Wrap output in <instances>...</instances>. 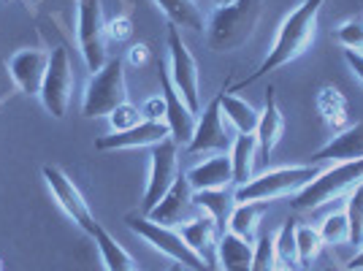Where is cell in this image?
I'll return each mask as SVG.
<instances>
[{"label": "cell", "mask_w": 363, "mask_h": 271, "mask_svg": "<svg viewBox=\"0 0 363 271\" xmlns=\"http://www.w3.org/2000/svg\"><path fill=\"white\" fill-rule=\"evenodd\" d=\"M325 6V0H301V6H296L279 25L277 38H274L269 55L263 57V62L257 65V71L252 76H247L244 82L236 84V90H242L247 84H252L257 79H263L266 74H272L277 68L288 65V62L298 60L303 52L312 46L315 41V33H318V16ZM228 90V92H236Z\"/></svg>", "instance_id": "obj_1"}, {"label": "cell", "mask_w": 363, "mask_h": 271, "mask_svg": "<svg viewBox=\"0 0 363 271\" xmlns=\"http://www.w3.org/2000/svg\"><path fill=\"white\" fill-rule=\"evenodd\" d=\"M260 14H263V0H233V3L217 6L212 16L206 19L209 49L217 55L242 49L252 38Z\"/></svg>", "instance_id": "obj_2"}, {"label": "cell", "mask_w": 363, "mask_h": 271, "mask_svg": "<svg viewBox=\"0 0 363 271\" xmlns=\"http://www.w3.org/2000/svg\"><path fill=\"white\" fill-rule=\"evenodd\" d=\"M361 182H363V157L361 160H352V163H333L331 168H323L309 184H303L301 190L293 196L290 206L296 211H315L320 206L336 201L339 196L350 193Z\"/></svg>", "instance_id": "obj_3"}, {"label": "cell", "mask_w": 363, "mask_h": 271, "mask_svg": "<svg viewBox=\"0 0 363 271\" xmlns=\"http://www.w3.org/2000/svg\"><path fill=\"white\" fill-rule=\"evenodd\" d=\"M323 168L318 163L312 166H285V168H272L260 177H252L247 184H239L233 190L236 204H269L277 198L296 196L303 184L318 177Z\"/></svg>", "instance_id": "obj_4"}, {"label": "cell", "mask_w": 363, "mask_h": 271, "mask_svg": "<svg viewBox=\"0 0 363 271\" xmlns=\"http://www.w3.org/2000/svg\"><path fill=\"white\" fill-rule=\"evenodd\" d=\"M125 226L130 228V233H136L138 239H144L147 244H152L160 255L171 258L174 263H179L184 269L212 271V266H206V260L198 255L187 241L182 239L179 228L152 223L147 214H128V217H125Z\"/></svg>", "instance_id": "obj_5"}, {"label": "cell", "mask_w": 363, "mask_h": 271, "mask_svg": "<svg viewBox=\"0 0 363 271\" xmlns=\"http://www.w3.org/2000/svg\"><path fill=\"white\" fill-rule=\"evenodd\" d=\"M128 101V87H125V65L120 57L106 60V65L90 76L84 98H82V114L87 120L108 117L120 104Z\"/></svg>", "instance_id": "obj_6"}, {"label": "cell", "mask_w": 363, "mask_h": 271, "mask_svg": "<svg viewBox=\"0 0 363 271\" xmlns=\"http://www.w3.org/2000/svg\"><path fill=\"white\" fill-rule=\"evenodd\" d=\"M76 38L87 71L98 74L106 65V19L101 0H79L76 6Z\"/></svg>", "instance_id": "obj_7"}, {"label": "cell", "mask_w": 363, "mask_h": 271, "mask_svg": "<svg viewBox=\"0 0 363 271\" xmlns=\"http://www.w3.org/2000/svg\"><path fill=\"white\" fill-rule=\"evenodd\" d=\"M168 76L174 82L177 92L187 109L193 114H201V74H198V62L187 44L182 41L179 28H168Z\"/></svg>", "instance_id": "obj_8"}, {"label": "cell", "mask_w": 363, "mask_h": 271, "mask_svg": "<svg viewBox=\"0 0 363 271\" xmlns=\"http://www.w3.org/2000/svg\"><path fill=\"white\" fill-rule=\"evenodd\" d=\"M71 92H74V71H71V57L65 46H55L49 52V65H46L44 82H41V104L55 117L62 120L68 104H71Z\"/></svg>", "instance_id": "obj_9"}, {"label": "cell", "mask_w": 363, "mask_h": 271, "mask_svg": "<svg viewBox=\"0 0 363 271\" xmlns=\"http://www.w3.org/2000/svg\"><path fill=\"white\" fill-rule=\"evenodd\" d=\"M150 150V179H147V190L141 201L144 214H150L160 204V198L166 196L168 187L179 177V144L174 138H166Z\"/></svg>", "instance_id": "obj_10"}, {"label": "cell", "mask_w": 363, "mask_h": 271, "mask_svg": "<svg viewBox=\"0 0 363 271\" xmlns=\"http://www.w3.org/2000/svg\"><path fill=\"white\" fill-rule=\"evenodd\" d=\"M41 174H44V179H46V184H49V190H52L55 201L60 204V209L65 211V214H68L84 233H90L92 236L95 228H98V223H95L90 206H87L84 196L79 193V187L74 184V179L57 166H44L41 168Z\"/></svg>", "instance_id": "obj_11"}, {"label": "cell", "mask_w": 363, "mask_h": 271, "mask_svg": "<svg viewBox=\"0 0 363 271\" xmlns=\"http://www.w3.org/2000/svg\"><path fill=\"white\" fill-rule=\"evenodd\" d=\"M233 144V136L228 133L225 117H223V109H220V98H214L212 104L201 111V117L196 122V133L187 144V152L201 155V152H230Z\"/></svg>", "instance_id": "obj_12"}, {"label": "cell", "mask_w": 363, "mask_h": 271, "mask_svg": "<svg viewBox=\"0 0 363 271\" xmlns=\"http://www.w3.org/2000/svg\"><path fill=\"white\" fill-rule=\"evenodd\" d=\"M193 187L184 174H179L174 184L168 187V193L160 198V204L147 214L152 223H160V226H171V228H179L182 223L193 220V211L198 209L196 201H193Z\"/></svg>", "instance_id": "obj_13"}, {"label": "cell", "mask_w": 363, "mask_h": 271, "mask_svg": "<svg viewBox=\"0 0 363 271\" xmlns=\"http://www.w3.org/2000/svg\"><path fill=\"white\" fill-rule=\"evenodd\" d=\"M160 95H163V101H166V125H168V131H171V138H174L179 147H187L193 133H196L198 117L187 109V104L182 101V95L177 92V87H174L171 76H168V71H163V68H160Z\"/></svg>", "instance_id": "obj_14"}, {"label": "cell", "mask_w": 363, "mask_h": 271, "mask_svg": "<svg viewBox=\"0 0 363 271\" xmlns=\"http://www.w3.org/2000/svg\"><path fill=\"white\" fill-rule=\"evenodd\" d=\"M171 138L166 122H150L144 120L141 125L130 128V131H120V133L101 136L95 141V150L101 152H114V150H138V147H155L160 141Z\"/></svg>", "instance_id": "obj_15"}, {"label": "cell", "mask_w": 363, "mask_h": 271, "mask_svg": "<svg viewBox=\"0 0 363 271\" xmlns=\"http://www.w3.org/2000/svg\"><path fill=\"white\" fill-rule=\"evenodd\" d=\"M46 65H49V52H44V49H22L9 60V74H11L16 87H19V92L38 95Z\"/></svg>", "instance_id": "obj_16"}, {"label": "cell", "mask_w": 363, "mask_h": 271, "mask_svg": "<svg viewBox=\"0 0 363 271\" xmlns=\"http://www.w3.org/2000/svg\"><path fill=\"white\" fill-rule=\"evenodd\" d=\"M184 177H187L193 190H223L228 184H233L230 155L228 152H217L212 157H206V160H201V163L187 168Z\"/></svg>", "instance_id": "obj_17"}, {"label": "cell", "mask_w": 363, "mask_h": 271, "mask_svg": "<svg viewBox=\"0 0 363 271\" xmlns=\"http://www.w3.org/2000/svg\"><path fill=\"white\" fill-rule=\"evenodd\" d=\"M363 157V122H355V125H347L345 131L333 136L325 147H320L312 160L315 163H352V160H361Z\"/></svg>", "instance_id": "obj_18"}, {"label": "cell", "mask_w": 363, "mask_h": 271, "mask_svg": "<svg viewBox=\"0 0 363 271\" xmlns=\"http://www.w3.org/2000/svg\"><path fill=\"white\" fill-rule=\"evenodd\" d=\"M282 133H285V117L279 111V104H277V90L269 87L266 90V98H263V111H260V120H257V147L263 155H272L277 150V144L282 141Z\"/></svg>", "instance_id": "obj_19"}, {"label": "cell", "mask_w": 363, "mask_h": 271, "mask_svg": "<svg viewBox=\"0 0 363 271\" xmlns=\"http://www.w3.org/2000/svg\"><path fill=\"white\" fill-rule=\"evenodd\" d=\"M182 239L187 241L198 255L206 260V266H214V258H217V241H220V228L214 226L206 214H198L193 220L182 223L179 226Z\"/></svg>", "instance_id": "obj_20"}, {"label": "cell", "mask_w": 363, "mask_h": 271, "mask_svg": "<svg viewBox=\"0 0 363 271\" xmlns=\"http://www.w3.org/2000/svg\"><path fill=\"white\" fill-rule=\"evenodd\" d=\"M257 136L255 133H239L230 144V168H233V184H247L255 177V163H257Z\"/></svg>", "instance_id": "obj_21"}, {"label": "cell", "mask_w": 363, "mask_h": 271, "mask_svg": "<svg viewBox=\"0 0 363 271\" xmlns=\"http://www.w3.org/2000/svg\"><path fill=\"white\" fill-rule=\"evenodd\" d=\"M193 201H196L198 211L206 214L214 226L220 228V233H225L228 220H230V214L236 209L233 193H230L228 187H223V190H196V193H193Z\"/></svg>", "instance_id": "obj_22"}, {"label": "cell", "mask_w": 363, "mask_h": 271, "mask_svg": "<svg viewBox=\"0 0 363 271\" xmlns=\"http://www.w3.org/2000/svg\"><path fill=\"white\" fill-rule=\"evenodd\" d=\"M252 250H255V244L225 231V233H220V241H217V263L223 271H250Z\"/></svg>", "instance_id": "obj_23"}, {"label": "cell", "mask_w": 363, "mask_h": 271, "mask_svg": "<svg viewBox=\"0 0 363 271\" xmlns=\"http://www.w3.org/2000/svg\"><path fill=\"white\" fill-rule=\"evenodd\" d=\"M318 111L323 122L331 128L333 133H339V131H345L350 125V104L347 98H345V92L336 90L333 84H325V87H320L318 92Z\"/></svg>", "instance_id": "obj_24"}, {"label": "cell", "mask_w": 363, "mask_h": 271, "mask_svg": "<svg viewBox=\"0 0 363 271\" xmlns=\"http://www.w3.org/2000/svg\"><path fill=\"white\" fill-rule=\"evenodd\" d=\"M220 109H223V117H225L236 133H255L257 131V120H260V111H257L252 104L242 101L239 95L223 90L220 95Z\"/></svg>", "instance_id": "obj_25"}, {"label": "cell", "mask_w": 363, "mask_h": 271, "mask_svg": "<svg viewBox=\"0 0 363 271\" xmlns=\"http://www.w3.org/2000/svg\"><path fill=\"white\" fill-rule=\"evenodd\" d=\"M152 3L166 14V19L174 28H184V31L193 33H201L206 28L196 0H152Z\"/></svg>", "instance_id": "obj_26"}, {"label": "cell", "mask_w": 363, "mask_h": 271, "mask_svg": "<svg viewBox=\"0 0 363 271\" xmlns=\"http://www.w3.org/2000/svg\"><path fill=\"white\" fill-rule=\"evenodd\" d=\"M92 239H95V244H98V253H101V258H104L106 271H138L136 260L130 258V253H128V250H125L120 241L114 239L101 223H98V228H95Z\"/></svg>", "instance_id": "obj_27"}, {"label": "cell", "mask_w": 363, "mask_h": 271, "mask_svg": "<svg viewBox=\"0 0 363 271\" xmlns=\"http://www.w3.org/2000/svg\"><path fill=\"white\" fill-rule=\"evenodd\" d=\"M269 209V204H236V209L228 220V231L236 233L239 239L255 244V233H257V223L263 217V211Z\"/></svg>", "instance_id": "obj_28"}, {"label": "cell", "mask_w": 363, "mask_h": 271, "mask_svg": "<svg viewBox=\"0 0 363 271\" xmlns=\"http://www.w3.org/2000/svg\"><path fill=\"white\" fill-rule=\"evenodd\" d=\"M296 247H298V266L306 269V266H312L318 260L325 244H323V236H320V231L315 226L296 223Z\"/></svg>", "instance_id": "obj_29"}, {"label": "cell", "mask_w": 363, "mask_h": 271, "mask_svg": "<svg viewBox=\"0 0 363 271\" xmlns=\"http://www.w3.org/2000/svg\"><path fill=\"white\" fill-rule=\"evenodd\" d=\"M345 214H347V226H350V244L358 253L363 247V182L347 193Z\"/></svg>", "instance_id": "obj_30"}, {"label": "cell", "mask_w": 363, "mask_h": 271, "mask_svg": "<svg viewBox=\"0 0 363 271\" xmlns=\"http://www.w3.org/2000/svg\"><path fill=\"white\" fill-rule=\"evenodd\" d=\"M274 250H277V260L285 266H298V247H296V220H285L279 233L274 236Z\"/></svg>", "instance_id": "obj_31"}, {"label": "cell", "mask_w": 363, "mask_h": 271, "mask_svg": "<svg viewBox=\"0 0 363 271\" xmlns=\"http://www.w3.org/2000/svg\"><path fill=\"white\" fill-rule=\"evenodd\" d=\"M318 231H320V236H323V244H328V247L347 244L350 241L347 214H345V211H333V214H328V217L320 223Z\"/></svg>", "instance_id": "obj_32"}, {"label": "cell", "mask_w": 363, "mask_h": 271, "mask_svg": "<svg viewBox=\"0 0 363 271\" xmlns=\"http://www.w3.org/2000/svg\"><path fill=\"white\" fill-rule=\"evenodd\" d=\"M336 41L345 46L347 52L363 55V19L361 16H355V19H345V22L336 28Z\"/></svg>", "instance_id": "obj_33"}, {"label": "cell", "mask_w": 363, "mask_h": 271, "mask_svg": "<svg viewBox=\"0 0 363 271\" xmlns=\"http://www.w3.org/2000/svg\"><path fill=\"white\" fill-rule=\"evenodd\" d=\"M144 117H141V109L133 104H120L111 114H108V125H111V133H120V131H130V128H136L141 125Z\"/></svg>", "instance_id": "obj_34"}, {"label": "cell", "mask_w": 363, "mask_h": 271, "mask_svg": "<svg viewBox=\"0 0 363 271\" xmlns=\"http://www.w3.org/2000/svg\"><path fill=\"white\" fill-rule=\"evenodd\" d=\"M277 250H274V236H260L252 250V266L250 271H274L277 269Z\"/></svg>", "instance_id": "obj_35"}, {"label": "cell", "mask_w": 363, "mask_h": 271, "mask_svg": "<svg viewBox=\"0 0 363 271\" xmlns=\"http://www.w3.org/2000/svg\"><path fill=\"white\" fill-rule=\"evenodd\" d=\"M106 35L111 38V41H117V44L128 41V38L133 35V22H130V16L120 14V16H114V19H108Z\"/></svg>", "instance_id": "obj_36"}, {"label": "cell", "mask_w": 363, "mask_h": 271, "mask_svg": "<svg viewBox=\"0 0 363 271\" xmlns=\"http://www.w3.org/2000/svg\"><path fill=\"white\" fill-rule=\"evenodd\" d=\"M141 117L150 122H166V101L163 95H155L147 104L141 106Z\"/></svg>", "instance_id": "obj_37"}, {"label": "cell", "mask_w": 363, "mask_h": 271, "mask_svg": "<svg viewBox=\"0 0 363 271\" xmlns=\"http://www.w3.org/2000/svg\"><path fill=\"white\" fill-rule=\"evenodd\" d=\"M345 62L350 65V71L363 82V55H355V52H347V49H345Z\"/></svg>", "instance_id": "obj_38"}, {"label": "cell", "mask_w": 363, "mask_h": 271, "mask_svg": "<svg viewBox=\"0 0 363 271\" xmlns=\"http://www.w3.org/2000/svg\"><path fill=\"white\" fill-rule=\"evenodd\" d=\"M128 57H130L133 65H147V62H150V49H147L144 44L130 46V55H128Z\"/></svg>", "instance_id": "obj_39"}, {"label": "cell", "mask_w": 363, "mask_h": 271, "mask_svg": "<svg viewBox=\"0 0 363 271\" xmlns=\"http://www.w3.org/2000/svg\"><path fill=\"white\" fill-rule=\"evenodd\" d=\"M345 266H347V271H363V247L355 253V255L350 258Z\"/></svg>", "instance_id": "obj_40"}, {"label": "cell", "mask_w": 363, "mask_h": 271, "mask_svg": "<svg viewBox=\"0 0 363 271\" xmlns=\"http://www.w3.org/2000/svg\"><path fill=\"white\" fill-rule=\"evenodd\" d=\"M168 271H184V266H179V263H174V266H168Z\"/></svg>", "instance_id": "obj_41"}, {"label": "cell", "mask_w": 363, "mask_h": 271, "mask_svg": "<svg viewBox=\"0 0 363 271\" xmlns=\"http://www.w3.org/2000/svg\"><path fill=\"white\" fill-rule=\"evenodd\" d=\"M274 271H296V269H290V266H282V269H279V266H277Z\"/></svg>", "instance_id": "obj_42"}, {"label": "cell", "mask_w": 363, "mask_h": 271, "mask_svg": "<svg viewBox=\"0 0 363 271\" xmlns=\"http://www.w3.org/2000/svg\"><path fill=\"white\" fill-rule=\"evenodd\" d=\"M214 3H217V6H223V3H233V0H214Z\"/></svg>", "instance_id": "obj_43"}, {"label": "cell", "mask_w": 363, "mask_h": 271, "mask_svg": "<svg viewBox=\"0 0 363 271\" xmlns=\"http://www.w3.org/2000/svg\"><path fill=\"white\" fill-rule=\"evenodd\" d=\"M0 111H3V101H0Z\"/></svg>", "instance_id": "obj_44"}, {"label": "cell", "mask_w": 363, "mask_h": 271, "mask_svg": "<svg viewBox=\"0 0 363 271\" xmlns=\"http://www.w3.org/2000/svg\"><path fill=\"white\" fill-rule=\"evenodd\" d=\"M6 3H11V0H6Z\"/></svg>", "instance_id": "obj_45"}, {"label": "cell", "mask_w": 363, "mask_h": 271, "mask_svg": "<svg viewBox=\"0 0 363 271\" xmlns=\"http://www.w3.org/2000/svg\"><path fill=\"white\" fill-rule=\"evenodd\" d=\"M0 271H3V269H0Z\"/></svg>", "instance_id": "obj_46"}]
</instances>
